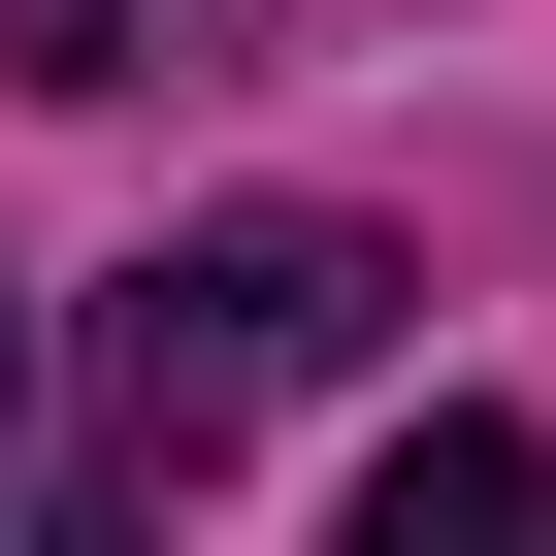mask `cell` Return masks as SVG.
<instances>
[{"instance_id": "cell-2", "label": "cell", "mask_w": 556, "mask_h": 556, "mask_svg": "<svg viewBox=\"0 0 556 556\" xmlns=\"http://www.w3.org/2000/svg\"><path fill=\"white\" fill-rule=\"evenodd\" d=\"M361 523H393V556H556V426H393Z\"/></svg>"}, {"instance_id": "cell-1", "label": "cell", "mask_w": 556, "mask_h": 556, "mask_svg": "<svg viewBox=\"0 0 556 556\" xmlns=\"http://www.w3.org/2000/svg\"><path fill=\"white\" fill-rule=\"evenodd\" d=\"M361 328H393V229H328V197H229V229H164L131 295H99V393H131V458H229V426H295Z\"/></svg>"}, {"instance_id": "cell-3", "label": "cell", "mask_w": 556, "mask_h": 556, "mask_svg": "<svg viewBox=\"0 0 556 556\" xmlns=\"http://www.w3.org/2000/svg\"><path fill=\"white\" fill-rule=\"evenodd\" d=\"M0 426H34V328H0Z\"/></svg>"}]
</instances>
